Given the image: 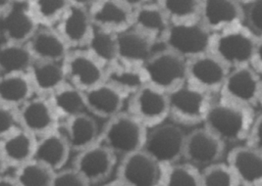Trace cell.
<instances>
[{
    "mask_svg": "<svg viewBox=\"0 0 262 186\" xmlns=\"http://www.w3.org/2000/svg\"><path fill=\"white\" fill-rule=\"evenodd\" d=\"M255 117L254 109L217 95L209 107L203 126L226 145L230 143L237 146L247 143Z\"/></svg>",
    "mask_w": 262,
    "mask_h": 186,
    "instance_id": "6da1fadb",
    "label": "cell"
},
{
    "mask_svg": "<svg viewBox=\"0 0 262 186\" xmlns=\"http://www.w3.org/2000/svg\"><path fill=\"white\" fill-rule=\"evenodd\" d=\"M258 36L246 25L213 34L210 52L229 70L252 66Z\"/></svg>",
    "mask_w": 262,
    "mask_h": 186,
    "instance_id": "7a4b0ae2",
    "label": "cell"
},
{
    "mask_svg": "<svg viewBox=\"0 0 262 186\" xmlns=\"http://www.w3.org/2000/svg\"><path fill=\"white\" fill-rule=\"evenodd\" d=\"M213 34L201 19L170 24L162 46L189 61L211 49Z\"/></svg>",
    "mask_w": 262,
    "mask_h": 186,
    "instance_id": "3957f363",
    "label": "cell"
},
{
    "mask_svg": "<svg viewBox=\"0 0 262 186\" xmlns=\"http://www.w3.org/2000/svg\"><path fill=\"white\" fill-rule=\"evenodd\" d=\"M148 128L132 116L129 112L123 111L119 115L107 120L100 131L99 141L115 155L122 157L135 152L143 150Z\"/></svg>",
    "mask_w": 262,
    "mask_h": 186,
    "instance_id": "277c9868",
    "label": "cell"
},
{
    "mask_svg": "<svg viewBox=\"0 0 262 186\" xmlns=\"http://www.w3.org/2000/svg\"><path fill=\"white\" fill-rule=\"evenodd\" d=\"M167 94L170 118L185 126L203 125L215 97L187 81Z\"/></svg>",
    "mask_w": 262,
    "mask_h": 186,
    "instance_id": "5b68a950",
    "label": "cell"
},
{
    "mask_svg": "<svg viewBox=\"0 0 262 186\" xmlns=\"http://www.w3.org/2000/svg\"><path fill=\"white\" fill-rule=\"evenodd\" d=\"M186 138L179 125L165 122L148 129L143 150L167 168L184 159Z\"/></svg>",
    "mask_w": 262,
    "mask_h": 186,
    "instance_id": "8992f818",
    "label": "cell"
},
{
    "mask_svg": "<svg viewBox=\"0 0 262 186\" xmlns=\"http://www.w3.org/2000/svg\"><path fill=\"white\" fill-rule=\"evenodd\" d=\"M187 63L163 47L156 50L142 68L147 84L169 92L187 81Z\"/></svg>",
    "mask_w": 262,
    "mask_h": 186,
    "instance_id": "52a82bcc",
    "label": "cell"
},
{
    "mask_svg": "<svg viewBox=\"0 0 262 186\" xmlns=\"http://www.w3.org/2000/svg\"><path fill=\"white\" fill-rule=\"evenodd\" d=\"M127 107V112L148 129L165 123L170 117L168 94L149 84L131 96Z\"/></svg>",
    "mask_w": 262,
    "mask_h": 186,
    "instance_id": "ba28073f",
    "label": "cell"
},
{
    "mask_svg": "<svg viewBox=\"0 0 262 186\" xmlns=\"http://www.w3.org/2000/svg\"><path fill=\"white\" fill-rule=\"evenodd\" d=\"M165 169L144 150L122 158L117 178L126 186H162Z\"/></svg>",
    "mask_w": 262,
    "mask_h": 186,
    "instance_id": "9c48e42d",
    "label": "cell"
},
{
    "mask_svg": "<svg viewBox=\"0 0 262 186\" xmlns=\"http://www.w3.org/2000/svg\"><path fill=\"white\" fill-rule=\"evenodd\" d=\"M262 75L252 66L230 70L219 95L238 104L255 109L259 106Z\"/></svg>",
    "mask_w": 262,
    "mask_h": 186,
    "instance_id": "30bf717a",
    "label": "cell"
},
{
    "mask_svg": "<svg viewBox=\"0 0 262 186\" xmlns=\"http://www.w3.org/2000/svg\"><path fill=\"white\" fill-rule=\"evenodd\" d=\"M187 82L211 95H219L230 70L211 52L187 61Z\"/></svg>",
    "mask_w": 262,
    "mask_h": 186,
    "instance_id": "8fae6325",
    "label": "cell"
},
{
    "mask_svg": "<svg viewBox=\"0 0 262 186\" xmlns=\"http://www.w3.org/2000/svg\"><path fill=\"white\" fill-rule=\"evenodd\" d=\"M226 144L207 128L202 127L187 133L184 159L196 168H207L220 163Z\"/></svg>",
    "mask_w": 262,
    "mask_h": 186,
    "instance_id": "7c38bea8",
    "label": "cell"
},
{
    "mask_svg": "<svg viewBox=\"0 0 262 186\" xmlns=\"http://www.w3.org/2000/svg\"><path fill=\"white\" fill-rule=\"evenodd\" d=\"M115 165L116 155L100 142L78 152L73 161V168L83 175L90 184L105 181L112 174Z\"/></svg>",
    "mask_w": 262,
    "mask_h": 186,
    "instance_id": "4fadbf2b",
    "label": "cell"
},
{
    "mask_svg": "<svg viewBox=\"0 0 262 186\" xmlns=\"http://www.w3.org/2000/svg\"><path fill=\"white\" fill-rule=\"evenodd\" d=\"M1 43L27 44L40 26L36 22L28 3H14L0 12Z\"/></svg>",
    "mask_w": 262,
    "mask_h": 186,
    "instance_id": "5bb4252c",
    "label": "cell"
},
{
    "mask_svg": "<svg viewBox=\"0 0 262 186\" xmlns=\"http://www.w3.org/2000/svg\"><path fill=\"white\" fill-rule=\"evenodd\" d=\"M68 82L86 91L104 82L105 68L85 49L72 50L64 61Z\"/></svg>",
    "mask_w": 262,
    "mask_h": 186,
    "instance_id": "9a60e30c",
    "label": "cell"
},
{
    "mask_svg": "<svg viewBox=\"0 0 262 186\" xmlns=\"http://www.w3.org/2000/svg\"><path fill=\"white\" fill-rule=\"evenodd\" d=\"M200 19L212 34H216L246 24L245 6L237 0H202Z\"/></svg>",
    "mask_w": 262,
    "mask_h": 186,
    "instance_id": "2e32d148",
    "label": "cell"
},
{
    "mask_svg": "<svg viewBox=\"0 0 262 186\" xmlns=\"http://www.w3.org/2000/svg\"><path fill=\"white\" fill-rule=\"evenodd\" d=\"M19 113L23 129L36 138L59 128V119L48 97L35 95L19 108Z\"/></svg>",
    "mask_w": 262,
    "mask_h": 186,
    "instance_id": "e0dca14e",
    "label": "cell"
},
{
    "mask_svg": "<svg viewBox=\"0 0 262 186\" xmlns=\"http://www.w3.org/2000/svg\"><path fill=\"white\" fill-rule=\"evenodd\" d=\"M54 29L71 50L84 49L94 31L89 9L70 5Z\"/></svg>",
    "mask_w": 262,
    "mask_h": 186,
    "instance_id": "ac0fdd59",
    "label": "cell"
},
{
    "mask_svg": "<svg viewBox=\"0 0 262 186\" xmlns=\"http://www.w3.org/2000/svg\"><path fill=\"white\" fill-rule=\"evenodd\" d=\"M36 140V136L24 129L0 137V162L2 175L6 170H16L34 159Z\"/></svg>",
    "mask_w": 262,
    "mask_h": 186,
    "instance_id": "d6986e66",
    "label": "cell"
},
{
    "mask_svg": "<svg viewBox=\"0 0 262 186\" xmlns=\"http://www.w3.org/2000/svg\"><path fill=\"white\" fill-rule=\"evenodd\" d=\"M227 164L241 186H262V153L248 144L235 146L227 155Z\"/></svg>",
    "mask_w": 262,
    "mask_h": 186,
    "instance_id": "ffe728a7",
    "label": "cell"
},
{
    "mask_svg": "<svg viewBox=\"0 0 262 186\" xmlns=\"http://www.w3.org/2000/svg\"><path fill=\"white\" fill-rule=\"evenodd\" d=\"M94 26L114 34H121L133 27L131 8L119 0H97L89 9Z\"/></svg>",
    "mask_w": 262,
    "mask_h": 186,
    "instance_id": "44dd1931",
    "label": "cell"
},
{
    "mask_svg": "<svg viewBox=\"0 0 262 186\" xmlns=\"http://www.w3.org/2000/svg\"><path fill=\"white\" fill-rule=\"evenodd\" d=\"M170 20L156 1H150L133 12V29L156 44H161L170 27Z\"/></svg>",
    "mask_w": 262,
    "mask_h": 186,
    "instance_id": "7402d4cb",
    "label": "cell"
},
{
    "mask_svg": "<svg viewBox=\"0 0 262 186\" xmlns=\"http://www.w3.org/2000/svg\"><path fill=\"white\" fill-rule=\"evenodd\" d=\"M27 45L35 61L64 63L72 51L54 28L40 27Z\"/></svg>",
    "mask_w": 262,
    "mask_h": 186,
    "instance_id": "603a6c76",
    "label": "cell"
},
{
    "mask_svg": "<svg viewBox=\"0 0 262 186\" xmlns=\"http://www.w3.org/2000/svg\"><path fill=\"white\" fill-rule=\"evenodd\" d=\"M83 92L88 112L105 120L122 113L127 100L124 95L105 82Z\"/></svg>",
    "mask_w": 262,
    "mask_h": 186,
    "instance_id": "cb8c5ba5",
    "label": "cell"
},
{
    "mask_svg": "<svg viewBox=\"0 0 262 186\" xmlns=\"http://www.w3.org/2000/svg\"><path fill=\"white\" fill-rule=\"evenodd\" d=\"M118 61L127 65L143 67L154 55L156 43L135 29H129L117 35Z\"/></svg>",
    "mask_w": 262,
    "mask_h": 186,
    "instance_id": "d4e9b609",
    "label": "cell"
},
{
    "mask_svg": "<svg viewBox=\"0 0 262 186\" xmlns=\"http://www.w3.org/2000/svg\"><path fill=\"white\" fill-rule=\"evenodd\" d=\"M71 151L68 141L58 128L37 138L34 160L43 164L56 173L63 170Z\"/></svg>",
    "mask_w": 262,
    "mask_h": 186,
    "instance_id": "484cf974",
    "label": "cell"
},
{
    "mask_svg": "<svg viewBox=\"0 0 262 186\" xmlns=\"http://www.w3.org/2000/svg\"><path fill=\"white\" fill-rule=\"evenodd\" d=\"M28 76L36 95L43 97H49L68 82L64 63L35 61Z\"/></svg>",
    "mask_w": 262,
    "mask_h": 186,
    "instance_id": "4316f807",
    "label": "cell"
},
{
    "mask_svg": "<svg viewBox=\"0 0 262 186\" xmlns=\"http://www.w3.org/2000/svg\"><path fill=\"white\" fill-rule=\"evenodd\" d=\"M62 132L68 141L72 151L77 153L96 144L100 136L96 120L88 113L65 121Z\"/></svg>",
    "mask_w": 262,
    "mask_h": 186,
    "instance_id": "83f0119b",
    "label": "cell"
},
{
    "mask_svg": "<svg viewBox=\"0 0 262 186\" xmlns=\"http://www.w3.org/2000/svg\"><path fill=\"white\" fill-rule=\"evenodd\" d=\"M104 82L117 89L127 100L147 84L142 67L127 65L119 61L105 68Z\"/></svg>",
    "mask_w": 262,
    "mask_h": 186,
    "instance_id": "f1b7e54d",
    "label": "cell"
},
{
    "mask_svg": "<svg viewBox=\"0 0 262 186\" xmlns=\"http://www.w3.org/2000/svg\"><path fill=\"white\" fill-rule=\"evenodd\" d=\"M48 98L60 122L89 113L84 92L70 82L65 83Z\"/></svg>",
    "mask_w": 262,
    "mask_h": 186,
    "instance_id": "f546056e",
    "label": "cell"
},
{
    "mask_svg": "<svg viewBox=\"0 0 262 186\" xmlns=\"http://www.w3.org/2000/svg\"><path fill=\"white\" fill-rule=\"evenodd\" d=\"M35 95L28 74L1 75L0 104L20 108Z\"/></svg>",
    "mask_w": 262,
    "mask_h": 186,
    "instance_id": "4dcf8cb0",
    "label": "cell"
},
{
    "mask_svg": "<svg viewBox=\"0 0 262 186\" xmlns=\"http://www.w3.org/2000/svg\"><path fill=\"white\" fill-rule=\"evenodd\" d=\"M117 34L96 28L85 46V50L104 68L118 62Z\"/></svg>",
    "mask_w": 262,
    "mask_h": 186,
    "instance_id": "1f68e13d",
    "label": "cell"
},
{
    "mask_svg": "<svg viewBox=\"0 0 262 186\" xmlns=\"http://www.w3.org/2000/svg\"><path fill=\"white\" fill-rule=\"evenodd\" d=\"M33 57L27 44L1 43L0 71L1 75L28 74L34 64Z\"/></svg>",
    "mask_w": 262,
    "mask_h": 186,
    "instance_id": "d6a6232c",
    "label": "cell"
},
{
    "mask_svg": "<svg viewBox=\"0 0 262 186\" xmlns=\"http://www.w3.org/2000/svg\"><path fill=\"white\" fill-rule=\"evenodd\" d=\"M28 6L40 27L54 28L70 6L69 0H30Z\"/></svg>",
    "mask_w": 262,
    "mask_h": 186,
    "instance_id": "836d02e7",
    "label": "cell"
},
{
    "mask_svg": "<svg viewBox=\"0 0 262 186\" xmlns=\"http://www.w3.org/2000/svg\"><path fill=\"white\" fill-rule=\"evenodd\" d=\"M54 172L43 164L32 160L15 170V178L20 186H51Z\"/></svg>",
    "mask_w": 262,
    "mask_h": 186,
    "instance_id": "e575fe53",
    "label": "cell"
},
{
    "mask_svg": "<svg viewBox=\"0 0 262 186\" xmlns=\"http://www.w3.org/2000/svg\"><path fill=\"white\" fill-rule=\"evenodd\" d=\"M171 23L200 19L202 0H155Z\"/></svg>",
    "mask_w": 262,
    "mask_h": 186,
    "instance_id": "d590c367",
    "label": "cell"
},
{
    "mask_svg": "<svg viewBox=\"0 0 262 186\" xmlns=\"http://www.w3.org/2000/svg\"><path fill=\"white\" fill-rule=\"evenodd\" d=\"M162 186H203L202 172L191 164H175L165 169Z\"/></svg>",
    "mask_w": 262,
    "mask_h": 186,
    "instance_id": "8d00e7d4",
    "label": "cell"
},
{
    "mask_svg": "<svg viewBox=\"0 0 262 186\" xmlns=\"http://www.w3.org/2000/svg\"><path fill=\"white\" fill-rule=\"evenodd\" d=\"M203 186H241L227 163L214 164L201 170Z\"/></svg>",
    "mask_w": 262,
    "mask_h": 186,
    "instance_id": "74e56055",
    "label": "cell"
},
{
    "mask_svg": "<svg viewBox=\"0 0 262 186\" xmlns=\"http://www.w3.org/2000/svg\"><path fill=\"white\" fill-rule=\"evenodd\" d=\"M22 128L19 108L0 104V137L9 135Z\"/></svg>",
    "mask_w": 262,
    "mask_h": 186,
    "instance_id": "f35d334b",
    "label": "cell"
},
{
    "mask_svg": "<svg viewBox=\"0 0 262 186\" xmlns=\"http://www.w3.org/2000/svg\"><path fill=\"white\" fill-rule=\"evenodd\" d=\"M51 186H91V184L83 175L72 167V169H63L56 172Z\"/></svg>",
    "mask_w": 262,
    "mask_h": 186,
    "instance_id": "ab89813d",
    "label": "cell"
},
{
    "mask_svg": "<svg viewBox=\"0 0 262 186\" xmlns=\"http://www.w3.org/2000/svg\"><path fill=\"white\" fill-rule=\"evenodd\" d=\"M246 25L257 35L262 36V0H253L245 6Z\"/></svg>",
    "mask_w": 262,
    "mask_h": 186,
    "instance_id": "60d3db41",
    "label": "cell"
},
{
    "mask_svg": "<svg viewBox=\"0 0 262 186\" xmlns=\"http://www.w3.org/2000/svg\"><path fill=\"white\" fill-rule=\"evenodd\" d=\"M246 144L262 153V114L255 117L249 140Z\"/></svg>",
    "mask_w": 262,
    "mask_h": 186,
    "instance_id": "b9f144b4",
    "label": "cell"
},
{
    "mask_svg": "<svg viewBox=\"0 0 262 186\" xmlns=\"http://www.w3.org/2000/svg\"><path fill=\"white\" fill-rule=\"evenodd\" d=\"M252 67L262 75V36H258L257 45L255 49Z\"/></svg>",
    "mask_w": 262,
    "mask_h": 186,
    "instance_id": "7bdbcfd3",
    "label": "cell"
},
{
    "mask_svg": "<svg viewBox=\"0 0 262 186\" xmlns=\"http://www.w3.org/2000/svg\"><path fill=\"white\" fill-rule=\"evenodd\" d=\"M119 1L122 2L123 4H125L126 6H128L129 8H131L132 10H135L138 7L142 6L147 2H150L152 0H119Z\"/></svg>",
    "mask_w": 262,
    "mask_h": 186,
    "instance_id": "ee69618b",
    "label": "cell"
},
{
    "mask_svg": "<svg viewBox=\"0 0 262 186\" xmlns=\"http://www.w3.org/2000/svg\"><path fill=\"white\" fill-rule=\"evenodd\" d=\"M0 186H20L14 175H2L0 179Z\"/></svg>",
    "mask_w": 262,
    "mask_h": 186,
    "instance_id": "f6af8a7d",
    "label": "cell"
},
{
    "mask_svg": "<svg viewBox=\"0 0 262 186\" xmlns=\"http://www.w3.org/2000/svg\"><path fill=\"white\" fill-rule=\"evenodd\" d=\"M97 0H69L70 5H75L79 7H83L85 9H90Z\"/></svg>",
    "mask_w": 262,
    "mask_h": 186,
    "instance_id": "bcb514c9",
    "label": "cell"
},
{
    "mask_svg": "<svg viewBox=\"0 0 262 186\" xmlns=\"http://www.w3.org/2000/svg\"><path fill=\"white\" fill-rule=\"evenodd\" d=\"M14 3V0H0V12L9 9Z\"/></svg>",
    "mask_w": 262,
    "mask_h": 186,
    "instance_id": "7dc6e473",
    "label": "cell"
},
{
    "mask_svg": "<svg viewBox=\"0 0 262 186\" xmlns=\"http://www.w3.org/2000/svg\"><path fill=\"white\" fill-rule=\"evenodd\" d=\"M102 186H126L121 180H119L118 178H116L115 180H112L110 182H107L105 184H103Z\"/></svg>",
    "mask_w": 262,
    "mask_h": 186,
    "instance_id": "c3c4849f",
    "label": "cell"
},
{
    "mask_svg": "<svg viewBox=\"0 0 262 186\" xmlns=\"http://www.w3.org/2000/svg\"><path fill=\"white\" fill-rule=\"evenodd\" d=\"M238 2H239L241 4H243L244 6H247L249 3H250L251 1H253V0H237Z\"/></svg>",
    "mask_w": 262,
    "mask_h": 186,
    "instance_id": "681fc988",
    "label": "cell"
},
{
    "mask_svg": "<svg viewBox=\"0 0 262 186\" xmlns=\"http://www.w3.org/2000/svg\"><path fill=\"white\" fill-rule=\"evenodd\" d=\"M30 0H14L16 3H28Z\"/></svg>",
    "mask_w": 262,
    "mask_h": 186,
    "instance_id": "f907efd6",
    "label": "cell"
},
{
    "mask_svg": "<svg viewBox=\"0 0 262 186\" xmlns=\"http://www.w3.org/2000/svg\"><path fill=\"white\" fill-rule=\"evenodd\" d=\"M259 107H262V83L261 89H260V98H259Z\"/></svg>",
    "mask_w": 262,
    "mask_h": 186,
    "instance_id": "816d5d0a",
    "label": "cell"
}]
</instances>
